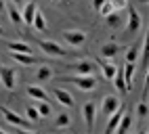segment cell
Returning a JSON list of instances; mask_svg holds the SVG:
<instances>
[{
  "instance_id": "obj_27",
  "label": "cell",
  "mask_w": 149,
  "mask_h": 134,
  "mask_svg": "<svg viewBox=\"0 0 149 134\" xmlns=\"http://www.w3.org/2000/svg\"><path fill=\"white\" fill-rule=\"evenodd\" d=\"M36 111L40 113V117H48L51 115V105H48V101H36Z\"/></svg>"
},
{
  "instance_id": "obj_14",
  "label": "cell",
  "mask_w": 149,
  "mask_h": 134,
  "mask_svg": "<svg viewBox=\"0 0 149 134\" xmlns=\"http://www.w3.org/2000/svg\"><path fill=\"white\" fill-rule=\"evenodd\" d=\"M36 8H38L36 2H27V4H23L21 19H23V23H25V25H32V19H34V15H36Z\"/></svg>"
},
{
  "instance_id": "obj_7",
  "label": "cell",
  "mask_w": 149,
  "mask_h": 134,
  "mask_svg": "<svg viewBox=\"0 0 149 134\" xmlns=\"http://www.w3.org/2000/svg\"><path fill=\"white\" fill-rule=\"evenodd\" d=\"M141 30V15L136 13V8H128V23H126V34L132 36Z\"/></svg>"
},
{
  "instance_id": "obj_35",
  "label": "cell",
  "mask_w": 149,
  "mask_h": 134,
  "mask_svg": "<svg viewBox=\"0 0 149 134\" xmlns=\"http://www.w3.org/2000/svg\"><path fill=\"white\" fill-rule=\"evenodd\" d=\"M51 2H57V4H63V2H67V0H51Z\"/></svg>"
},
{
  "instance_id": "obj_12",
  "label": "cell",
  "mask_w": 149,
  "mask_h": 134,
  "mask_svg": "<svg viewBox=\"0 0 149 134\" xmlns=\"http://www.w3.org/2000/svg\"><path fill=\"white\" fill-rule=\"evenodd\" d=\"M72 69H74L78 75H93V71H95V63H93V61H80V63L72 65Z\"/></svg>"
},
{
  "instance_id": "obj_33",
  "label": "cell",
  "mask_w": 149,
  "mask_h": 134,
  "mask_svg": "<svg viewBox=\"0 0 149 134\" xmlns=\"http://www.w3.org/2000/svg\"><path fill=\"white\" fill-rule=\"evenodd\" d=\"M8 2H13L15 6H23V2H25V0H8Z\"/></svg>"
},
{
  "instance_id": "obj_36",
  "label": "cell",
  "mask_w": 149,
  "mask_h": 134,
  "mask_svg": "<svg viewBox=\"0 0 149 134\" xmlns=\"http://www.w3.org/2000/svg\"><path fill=\"white\" fill-rule=\"evenodd\" d=\"M2 34H4V30H2V27H0V36H2Z\"/></svg>"
},
{
  "instance_id": "obj_2",
  "label": "cell",
  "mask_w": 149,
  "mask_h": 134,
  "mask_svg": "<svg viewBox=\"0 0 149 134\" xmlns=\"http://www.w3.org/2000/svg\"><path fill=\"white\" fill-rule=\"evenodd\" d=\"M61 82H72L84 92H91L97 88V80L93 75H72V78H61Z\"/></svg>"
},
{
  "instance_id": "obj_26",
  "label": "cell",
  "mask_w": 149,
  "mask_h": 134,
  "mask_svg": "<svg viewBox=\"0 0 149 134\" xmlns=\"http://www.w3.org/2000/svg\"><path fill=\"white\" fill-rule=\"evenodd\" d=\"M69 124H72V117H69V113H59V115H57V119H55V130L67 128Z\"/></svg>"
},
{
  "instance_id": "obj_3",
  "label": "cell",
  "mask_w": 149,
  "mask_h": 134,
  "mask_svg": "<svg viewBox=\"0 0 149 134\" xmlns=\"http://www.w3.org/2000/svg\"><path fill=\"white\" fill-rule=\"evenodd\" d=\"M0 82L6 90H15L17 86V69L15 67H6V65H0Z\"/></svg>"
},
{
  "instance_id": "obj_16",
  "label": "cell",
  "mask_w": 149,
  "mask_h": 134,
  "mask_svg": "<svg viewBox=\"0 0 149 134\" xmlns=\"http://www.w3.org/2000/svg\"><path fill=\"white\" fill-rule=\"evenodd\" d=\"M51 78H53V67L51 65H42V67H38V69H36V82L44 84Z\"/></svg>"
},
{
  "instance_id": "obj_10",
  "label": "cell",
  "mask_w": 149,
  "mask_h": 134,
  "mask_svg": "<svg viewBox=\"0 0 149 134\" xmlns=\"http://www.w3.org/2000/svg\"><path fill=\"white\" fill-rule=\"evenodd\" d=\"M99 52H101L103 59H116V57L120 55V44H116V42H105L101 48H99Z\"/></svg>"
},
{
  "instance_id": "obj_25",
  "label": "cell",
  "mask_w": 149,
  "mask_h": 134,
  "mask_svg": "<svg viewBox=\"0 0 149 134\" xmlns=\"http://www.w3.org/2000/svg\"><path fill=\"white\" fill-rule=\"evenodd\" d=\"M145 42H147V38H143V42H141V46H130L128 48V52H126V61H130V63H134L136 59H139V52H141L143 48H145Z\"/></svg>"
},
{
  "instance_id": "obj_1",
  "label": "cell",
  "mask_w": 149,
  "mask_h": 134,
  "mask_svg": "<svg viewBox=\"0 0 149 134\" xmlns=\"http://www.w3.org/2000/svg\"><path fill=\"white\" fill-rule=\"evenodd\" d=\"M0 113L4 115V119H6L8 124H13V126L19 128V130H23V132H34V130H36V128H34V124L29 122L27 117H21L19 113H15L13 109L4 107V105H0Z\"/></svg>"
},
{
  "instance_id": "obj_21",
  "label": "cell",
  "mask_w": 149,
  "mask_h": 134,
  "mask_svg": "<svg viewBox=\"0 0 149 134\" xmlns=\"http://www.w3.org/2000/svg\"><path fill=\"white\" fill-rule=\"evenodd\" d=\"M6 48H8V50H13V52H32L29 44L19 42V40H8V42H6Z\"/></svg>"
},
{
  "instance_id": "obj_8",
  "label": "cell",
  "mask_w": 149,
  "mask_h": 134,
  "mask_svg": "<svg viewBox=\"0 0 149 134\" xmlns=\"http://www.w3.org/2000/svg\"><path fill=\"white\" fill-rule=\"evenodd\" d=\"M120 99H118V97H113V94H107V97H103V101H101V113H103V115H111V113L118 109V107H120Z\"/></svg>"
},
{
  "instance_id": "obj_22",
  "label": "cell",
  "mask_w": 149,
  "mask_h": 134,
  "mask_svg": "<svg viewBox=\"0 0 149 134\" xmlns=\"http://www.w3.org/2000/svg\"><path fill=\"white\" fill-rule=\"evenodd\" d=\"M130 126H132V117H130V115H128V113L124 111V115L120 117V124H118L116 132H118V134H126L128 130H130Z\"/></svg>"
},
{
  "instance_id": "obj_30",
  "label": "cell",
  "mask_w": 149,
  "mask_h": 134,
  "mask_svg": "<svg viewBox=\"0 0 149 134\" xmlns=\"http://www.w3.org/2000/svg\"><path fill=\"white\" fill-rule=\"evenodd\" d=\"M109 2H111V6L116 8V11H122V8L128 6V0H109Z\"/></svg>"
},
{
  "instance_id": "obj_34",
  "label": "cell",
  "mask_w": 149,
  "mask_h": 134,
  "mask_svg": "<svg viewBox=\"0 0 149 134\" xmlns=\"http://www.w3.org/2000/svg\"><path fill=\"white\" fill-rule=\"evenodd\" d=\"M6 11V2H4V0H0V13H4Z\"/></svg>"
},
{
  "instance_id": "obj_15",
  "label": "cell",
  "mask_w": 149,
  "mask_h": 134,
  "mask_svg": "<svg viewBox=\"0 0 149 134\" xmlns=\"http://www.w3.org/2000/svg\"><path fill=\"white\" fill-rule=\"evenodd\" d=\"M11 57L19 65H36V57L32 52H13L11 50Z\"/></svg>"
},
{
  "instance_id": "obj_32",
  "label": "cell",
  "mask_w": 149,
  "mask_h": 134,
  "mask_svg": "<svg viewBox=\"0 0 149 134\" xmlns=\"http://www.w3.org/2000/svg\"><path fill=\"white\" fill-rule=\"evenodd\" d=\"M103 2H105V0H93V8H95V11H99V8L103 6Z\"/></svg>"
},
{
  "instance_id": "obj_28",
  "label": "cell",
  "mask_w": 149,
  "mask_h": 134,
  "mask_svg": "<svg viewBox=\"0 0 149 134\" xmlns=\"http://www.w3.org/2000/svg\"><path fill=\"white\" fill-rule=\"evenodd\" d=\"M147 113H149V109H147V101H145V97H143V101H139V105H136V117H139V119H145Z\"/></svg>"
},
{
  "instance_id": "obj_5",
  "label": "cell",
  "mask_w": 149,
  "mask_h": 134,
  "mask_svg": "<svg viewBox=\"0 0 149 134\" xmlns=\"http://www.w3.org/2000/svg\"><path fill=\"white\" fill-rule=\"evenodd\" d=\"M82 115H84V124H86V130L93 132L95 128V119H97V103L88 101L82 105Z\"/></svg>"
},
{
  "instance_id": "obj_17",
  "label": "cell",
  "mask_w": 149,
  "mask_h": 134,
  "mask_svg": "<svg viewBox=\"0 0 149 134\" xmlns=\"http://www.w3.org/2000/svg\"><path fill=\"white\" fill-rule=\"evenodd\" d=\"M105 23L111 27V30H120V25H122V17H120V11H113L109 13V15H105Z\"/></svg>"
},
{
  "instance_id": "obj_6",
  "label": "cell",
  "mask_w": 149,
  "mask_h": 134,
  "mask_svg": "<svg viewBox=\"0 0 149 134\" xmlns=\"http://www.w3.org/2000/svg\"><path fill=\"white\" fill-rule=\"evenodd\" d=\"M38 46H40V50H44L51 57H65L67 55V50L63 48V46L53 42V40H38Z\"/></svg>"
},
{
  "instance_id": "obj_37",
  "label": "cell",
  "mask_w": 149,
  "mask_h": 134,
  "mask_svg": "<svg viewBox=\"0 0 149 134\" xmlns=\"http://www.w3.org/2000/svg\"><path fill=\"white\" fill-rule=\"evenodd\" d=\"M0 134H4V130H2V128H0Z\"/></svg>"
},
{
  "instance_id": "obj_31",
  "label": "cell",
  "mask_w": 149,
  "mask_h": 134,
  "mask_svg": "<svg viewBox=\"0 0 149 134\" xmlns=\"http://www.w3.org/2000/svg\"><path fill=\"white\" fill-rule=\"evenodd\" d=\"M111 11H113V6H111V2H109V0H105V2H103V6L99 8V13H101L103 17H105V15H109Z\"/></svg>"
},
{
  "instance_id": "obj_20",
  "label": "cell",
  "mask_w": 149,
  "mask_h": 134,
  "mask_svg": "<svg viewBox=\"0 0 149 134\" xmlns=\"http://www.w3.org/2000/svg\"><path fill=\"white\" fill-rule=\"evenodd\" d=\"M111 80H113V86H116L120 92H128V90H126V82H124V71H122V67H116V73H113Z\"/></svg>"
},
{
  "instance_id": "obj_18",
  "label": "cell",
  "mask_w": 149,
  "mask_h": 134,
  "mask_svg": "<svg viewBox=\"0 0 149 134\" xmlns=\"http://www.w3.org/2000/svg\"><path fill=\"white\" fill-rule=\"evenodd\" d=\"M6 13H8V19H11L13 25H21L23 19H21V13H19V6H15L13 2L6 4Z\"/></svg>"
},
{
  "instance_id": "obj_13",
  "label": "cell",
  "mask_w": 149,
  "mask_h": 134,
  "mask_svg": "<svg viewBox=\"0 0 149 134\" xmlns=\"http://www.w3.org/2000/svg\"><path fill=\"white\" fill-rule=\"evenodd\" d=\"M134 69H136V65H134V63H130V61H126V65L122 67V71H124V82H126V90H130V88H132Z\"/></svg>"
},
{
  "instance_id": "obj_9",
  "label": "cell",
  "mask_w": 149,
  "mask_h": 134,
  "mask_svg": "<svg viewBox=\"0 0 149 134\" xmlns=\"http://www.w3.org/2000/svg\"><path fill=\"white\" fill-rule=\"evenodd\" d=\"M124 111H126V107L124 105H120V107H118L111 115H109V122H107V128H105V132L107 134H113L116 132V128H118V124H120V117L124 115Z\"/></svg>"
},
{
  "instance_id": "obj_29",
  "label": "cell",
  "mask_w": 149,
  "mask_h": 134,
  "mask_svg": "<svg viewBox=\"0 0 149 134\" xmlns=\"http://www.w3.org/2000/svg\"><path fill=\"white\" fill-rule=\"evenodd\" d=\"M25 115H27V119H29V122H36L38 117H40V113L36 111V107H34V105H29V107L25 109Z\"/></svg>"
},
{
  "instance_id": "obj_19",
  "label": "cell",
  "mask_w": 149,
  "mask_h": 134,
  "mask_svg": "<svg viewBox=\"0 0 149 134\" xmlns=\"http://www.w3.org/2000/svg\"><path fill=\"white\" fill-rule=\"evenodd\" d=\"M32 27H36L38 32H44L46 30V19H44V13L40 11V6L36 8V15L32 19Z\"/></svg>"
},
{
  "instance_id": "obj_11",
  "label": "cell",
  "mask_w": 149,
  "mask_h": 134,
  "mask_svg": "<svg viewBox=\"0 0 149 134\" xmlns=\"http://www.w3.org/2000/svg\"><path fill=\"white\" fill-rule=\"evenodd\" d=\"M53 97L59 101V105H63V107H74V97H72L67 90H63V88H53Z\"/></svg>"
},
{
  "instance_id": "obj_24",
  "label": "cell",
  "mask_w": 149,
  "mask_h": 134,
  "mask_svg": "<svg viewBox=\"0 0 149 134\" xmlns=\"http://www.w3.org/2000/svg\"><path fill=\"white\" fill-rule=\"evenodd\" d=\"M27 94L36 101H48V94L40 88V86H27Z\"/></svg>"
},
{
  "instance_id": "obj_23",
  "label": "cell",
  "mask_w": 149,
  "mask_h": 134,
  "mask_svg": "<svg viewBox=\"0 0 149 134\" xmlns=\"http://www.w3.org/2000/svg\"><path fill=\"white\" fill-rule=\"evenodd\" d=\"M99 61V65H101V71H103V75L107 80H111L113 78V73H116V67L118 65H113V63H109V61H103V59H97Z\"/></svg>"
},
{
  "instance_id": "obj_4",
  "label": "cell",
  "mask_w": 149,
  "mask_h": 134,
  "mask_svg": "<svg viewBox=\"0 0 149 134\" xmlns=\"http://www.w3.org/2000/svg\"><path fill=\"white\" fill-rule=\"evenodd\" d=\"M63 40L69 46H74V48H80V46L86 42V32H82V30H65L63 32Z\"/></svg>"
}]
</instances>
